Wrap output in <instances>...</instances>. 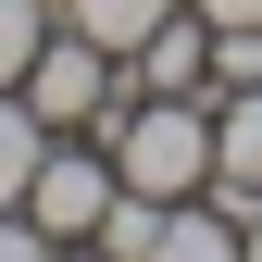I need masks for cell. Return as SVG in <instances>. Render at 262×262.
I'll return each mask as SVG.
<instances>
[{
	"mask_svg": "<svg viewBox=\"0 0 262 262\" xmlns=\"http://www.w3.org/2000/svg\"><path fill=\"white\" fill-rule=\"evenodd\" d=\"M100 150H113V175L138 187V200H187V187H212V100L200 88H125L113 125H100Z\"/></svg>",
	"mask_w": 262,
	"mask_h": 262,
	"instance_id": "6da1fadb",
	"label": "cell"
},
{
	"mask_svg": "<svg viewBox=\"0 0 262 262\" xmlns=\"http://www.w3.org/2000/svg\"><path fill=\"white\" fill-rule=\"evenodd\" d=\"M13 100L50 125V138H100L113 125V100H125V62L100 50V38H75V25H50L38 38V62L13 75Z\"/></svg>",
	"mask_w": 262,
	"mask_h": 262,
	"instance_id": "7a4b0ae2",
	"label": "cell"
},
{
	"mask_svg": "<svg viewBox=\"0 0 262 262\" xmlns=\"http://www.w3.org/2000/svg\"><path fill=\"white\" fill-rule=\"evenodd\" d=\"M113 200H125V175H113V150H100V138H50V150H38V175H25V212H38L62 250L100 237V212H113Z\"/></svg>",
	"mask_w": 262,
	"mask_h": 262,
	"instance_id": "3957f363",
	"label": "cell"
},
{
	"mask_svg": "<svg viewBox=\"0 0 262 262\" xmlns=\"http://www.w3.org/2000/svg\"><path fill=\"white\" fill-rule=\"evenodd\" d=\"M125 88H175V100L200 88V100H212V13H200V0H175V13L125 50Z\"/></svg>",
	"mask_w": 262,
	"mask_h": 262,
	"instance_id": "277c9868",
	"label": "cell"
},
{
	"mask_svg": "<svg viewBox=\"0 0 262 262\" xmlns=\"http://www.w3.org/2000/svg\"><path fill=\"white\" fill-rule=\"evenodd\" d=\"M212 187L225 200H262V88H212Z\"/></svg>",
	"mask_w": 262,
	"mask_h": 262,
	"instance_id": "5b68a950",
	"label": "cell"
},
{
	"mask_svg": "<svg viewBox=\"0 0 262 262\" xmlns=\"http://www.w3.org/2000/svg\"><path fill=\"white\" fill-rule=\"evenodd\" d=\"M162 13H175V0H62V25H75V38H100L113 62H125V50H138V38H150V25H162Z\"/></svg>",
	"mask_w": 262,
	"mask_h": 262,
	"instance_id": "8992f818",
	"label": "cell"
},
{
	"mask_svg": "<svg viewBox=\"0 0 262 262\" xmlns=\"http://www.w3.org/2000/svg\"><path fill=\"white\" fill-rule=\"evenodd\" d=\"M100 262H162V200H138V187H125V200L100 212V237H88Z\"/></svg>",
	"mask_w": 262,
	"mask_h": 262,
	"instance_id": "52a82bcc",
	"label": "cell"
},
{
	"mask_svg": "<svg viewBox=\"0 0 262 262\" xmlns=\"http://www.w3.org/2000/svg\"><path fill=\"white\" fill-rule=\"evenodd\" d=\"M38 150H50V125L0 88V200H25V175H38Z\"/></svg>",
	"mask_w": 262,
	"mask_h": 262,
	"instance_id": "ba28073f",
	"label": "cell"
},
{
	"mask_svg": "<svg viewBox=\"0 0 262 262\" xmlns=\"http://www.w3.org/2000/svg\"><path fill=\"white\" fill-rule=\"evenodd\" d=\"M50 25H62L50 0H0V88H13L25 62H38V38H50Z\"/></svg>",
	"mask_w": 262,
	"mask_h": 262,
	"instance_id": "9c48e42d",
	"label": "cell"
},
{
	"mask_svg": "<svg viewBox=\"0 0 262 262\" xmlns=\"http://www.w3.org/2000/svg\"><path fill=\"white\" fill-rule=\"evenodd\" d=\"M200 13H212V25H262V0H200Z\"/></svg>",
	"mask_w": 262,
	"mask_h": 262,
	"instance_id": "30bf717a",
	"label": "cell"
},
{
	"mask_svg": "<svg viewBox=\"0 0 262 262\" xmlns=\"http://www.w3.org/2000/svg\"><path fill=\"white\" fill-rule=\"evenodd\" d=\"M250 262H262V200H250Z\"/></svg>",
	"mask_w": 262,
	"mask_h": 262,
	"instance_id": "8fae6325",
	"label": "cell"
},
{
	"mask_svg": "<svg viewBox=\"0 0 262 262\" xmlns=\"http://www.w3.org/2000/svg\"><path fill=\"white\" fill-rule=\"evenodd\" d=\"M50 13H62V0H50Z\"/></svg>",
	"mask_w": 262,
	"mask_h": 262,
	"instance_id": "7c38bea8",
	"label": "cell"
}]
</instances>
